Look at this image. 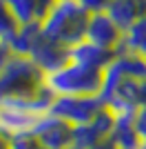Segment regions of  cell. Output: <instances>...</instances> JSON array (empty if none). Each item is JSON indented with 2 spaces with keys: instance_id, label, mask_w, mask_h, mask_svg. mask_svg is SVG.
Wrapping results in <instances>:
<instances>
[{
  "instance_id": "cell-12",
  "label": "cell",
  "mask_w": 146,
  "mask_h": 149,
  "mask_svg": "<svg viewBox=\"0 0 146 149\" xmlns=\"http://www.w3.org/2000/svg\"><path fill=\"white\" fill-rule=\"evenodd\" d=\"M113 58H115V51H106V49H102V47H97V45H91V42H86V40H82L80 45H75L71 49V58H69V60L104 71V69L111 65Z\"/></svg>"
},
{
  "instance_id": "cell-13",
  "label": "cell",
  "mask_w": 146,
  "mask_h": 149,
  "mask_svg": "<svg viewBox=\"0 0 146 149\" xmlns=\"http://www.w3.org/2000/svg\"><path fill=\"white\" fill-rule=\"evenodd\" d=\"M111 140L117 149H144V138L135 127V116H117Z\"/></svg>"
},
{
  "instance_id": "cell-7",
  "label": "cell",
  "mask_w": 146,
  "mask_h": 149,
  "mask_svg": "<svg viewBox=\"0 0 146 149\" xmlns=\"http://www.w3.org/2000/svg\"><path fill=\"white\" fill-rule=\"evenodd\" d=\"M24 58H29V60L47 76V74H53L55 69H60V67L67 65L69 58H71V49L64 47V45H60V42H55V40H51V38L44 36L42 29H40L38 38L33 40L29 54Z\"/></svg>"
},
{
  "instance_id": "cell-19",
  "label": "cell",
  "mask_w": 146,
  "mask_h": 149,
  "mask_svg": "<svg viewBox=\"0 0 146 149\" xmlns=\"http://www.w3.org/2000/svg\"><path fill=\"white\" fill-rule=\"evenodd\" d=\"M13 56H16V54H13L11 45L7 42V40H0V71L9 65V60H11Z\"/></svg>"
},
{
  "instance_id": "cell-18",
  "label": "cell",
  "mask_w": 146,
  "mask_h": 149,
  "mask_svg": "<svg viewBox=\"0 0 146 149\" xmlns=\"http://www.w3.org/2000/svg\"><path fill=\"white\" fill-rule=\"evenodd\" d=\"M115 0H80V5L84 7L89 13H106Z\"/></svg>"
},
{
  "instance_id": "cell-22",
  "label": "cell",
  "mask_w": 146,
  "mask_h": 149,
  "mask_svg": "<svg viewBox=\"0 0 146 149\" xmlns=\"http://www.w3.org/2000/svg\"><path fill=\"white\" fill-rule=\"evenodd\" d=\"M9 143H11V140H9L2 131H0V149H9Z\"/></svg>"
},
{
  "instance_id": "cell-14",
  "label": "cell",
  "mask_w": 146,
  "mask_h": 149,
  "mask_svg": "<svg viewBox=\"0 0 146 149\" xmlns=\"http://www.w3.org/2000/svg\"><path fill=\"white\" fill-rule=\"evenodd\" d=\"M106 13L117 22L122 31H126L133 22L146 16V0H115Z\"/></svg>"
},
{
  "instance_id": "cell-6",
  "label": "cell",
  "mask_w": 146,
  "mask_h": 149,
  "mask_svg": "<svg viewBox=\"0 0 146 149\" xmlns=\"http://www.w3.org/2000/svg\"><path fill=\"white\" fill-rule=\"evenodd\" d=\"M104 109L106 105L100 96H53L49 111L73 127H80L97 118Z\"/></svg>"
},
{
  "instance_id": "cell-2",
  "label": "cell",
  "mask_w": 146,
  "mask_h": 149,
  "mask_svg": "<svg viewBox=\"0 0 146 149\" xmlns=\"http://www.w3.org/2000/svg\"><path fill=\"white\" fill-rule=\"evenodd\" d=\"M53 93L44 89L33 98H7L0 100V131L9 140L16 136L33 134L36 125L51 109Z\"/></svg>"
},
{
  "instance_id": "cell-4",
  "label": "cell",
  "mask_w": 146,
  "mask_h": 149,
  "mask_svg": "<svg viewBox=\"0 0 146 149\" xmlns=\"http://www.w3.org/2000/svg\"><path fill=\"white\" fill-rule=\"evenodd\" d=\"M44 85L53 96H100L104 71L69 60L64 67L44 76Z\"/></svg>"
},
{
  "instance_id": "cell-9",
  "label": "cell",
  "mask_w": 146,
  "mask_h": 149,
  "mask_svg": "<svg viewBox=\"0 0 146 149\" xmlns=\"http://www.w3.org/2000/svg\"><path fill=\"white\" fill-rule=\"evenodd\" d=\"M117 116L111 109H104L97 118H93L91 123L73 127V149H86V147H95V145L109 140L113 134Z\"/></svg>"
},
{
  "instance_id": "cell-23",
  "label": "cell",
  "mask_w": 146,
  "mask_h": 149,
  "mask_svg": "<svg viewBox=\"0 0 146 149\" xmlns=\"http://www.w3.org/2000/svg\"><path fill=\"white\" fill-rule=\"evenodd\" d=\"M144 149H146V140H144Z\"/></svg>"
},
{
  "instance_id": "cell-10",
  "label": "cell",
  "mask_w": 146,
  "mask_h": 149,
  "mask_svg": "<svg viewBox=\"0 0 146 149\" xmlns=\"http://www.w3.org/2000/svg\"><path fill=\"white\" fill-rule=\"evenodd\" d=\"M124 31L117 27V22L111 18L109 13H91L89 27H86V42L97 45L106 51H120Z\"/></svg>"
},
{
  "instance_id": "cell-21",
  "label": "cell",
  "mask_w": 146,
  "mask_h": 149,
  "mask_svg": "<svg viewBox=\"0 0 146 149\" xmlns=\"http://www.w3.org/2000/svg\"><path fill=\"white\" fill-rule=\"evenodd\" d=\"M86 149H117L115 145H113V140H104V143H100V145H95V147H86Z\"/></svg>"
},
{
  "instance_id": "cell-15",
  "label": "cell",
  "mask_w": 146,
  "mask_h": 149,
  "mask_svg": "<svg viewBox=\"0 0 146 149\" xmlns=\"http://www.w3.org/2000/svg\"><path fill=\"white\" fill-rule=\"evenodd\" d=\"M120 51H131V54L146 58V16H142L137 22H133L124 31Z\"/></svg>"
},
{
  "instance_id": "cell-8",
  "label": "cell",
  "mask_w": 146,
  "mask_h": 149,
  "mask_svg": "<svg viewBox=\"0 0 146 149\" xmlns=\"http://www.w3.org/2000/svg\"><path fill=\"white\" fill-rule=\"evenodd\" d=\"M33 136L44 149H73V125L51 111L36 125Z\"/></svg>"
},
{
  "instance_id": "cell-1",
  "label": "cell",
  "mask_w": 146,
  "mask_h": 149,
  "mask_svg": "<svg viewBox=\"0 0 146 149\" xmlns=\"http://www.w3.org/2000/svg\"><path fill=\"white\" fill-rule=\"evenodd\" d=\"M100 98L115 116H135L146 107V58L131 51H117L104 69Z\"/></svg>"
},
{
  "instance_id": "cell-11",
  "label": "cell",
  "mask_w": 146,
  "mask_h": 149,
  "mask_svg": "<svg viewBox=\"0 0 146 149\" xmlns=\"http://www.w3.org/2000/svg\"><path fill=\"white\" fill-rule=\"evenodd\" d=\"M7 5L20 27H40L55 0H7Z\"/></svg>"
},
{
  "instance_id": "cell-5",
  "label": "cell",
  "mask_w": 146,
  "mask_h": 149,
  "mask_svg": "<svg viewBox=\"0 0 146 149\" xmlns=\"http://www.w3.org/2000/svg\"><path fill=\"white\" fill-rule=\"evenodd\" d=\"M47 89L44 74L24 56H13L0 71V100L33 98Z\"/></svg>"
},
{
  "instance_id": "cell-20",
  "label": "cell",
  "mask_w": 146,
  "mask_h": 149,
  "mask_svg": "<svg viewBox=\"0 0 146 149\" xmlns=\"http://www.w3.org/2000/svg\"><path fill=\"white\" fill-rule=\"evenodd\" d=\"M135 127L140 131V136L146 140V107H142L140 111L135 113Z\"/></svg>"
},
{
  "instance_id": "cell-17",
  "label": "cell",
  "mask_w": 146,
  "mask_h": 149,
  "mask_svg": "<svg viewBox=\"0 0 146 149\" xmlns=\"http://www.w3.org/2000/svg\"><path fill=\"white\" fill-rule=\"evenodd\" d=\"M9 149H44V147L36 140V136H33V134H24V136L11 138Z\"/></svg>"
},
{
  "instance_id": "cell-3",
  "label": "cell",
  "mask_w": 146,
  "mask_h": 149,
  "mask_svg": "<svg viewBox=\"0 0 146 149\" xmlns=\"http://www.w3.org/2000/svg\"><path fill=\"white\" fill-rule=\"evenodd\" d=\"M89 18L91 13L80 5V0H55L53 9L49 11L40 29L51 40L73 49L86 38Z\"/></svg>"
},
{
  "instance_id": "cell-16",
  "label": "cell",
  "mask_w": 146,
  "mask_h": 149,
  "mask_svg": "<svg viewBox=\"0 0 146 149\" xmlns=\"http://www.w3.org/2000/svg\"><path fill=\"white\" fill-rule=\"evenodd\" d=\"M18 27L20 25L16 22L11 9L7 5V0H0V40H7V42H9V40L16 36Z\"/></svg>"
}]
</instances>
